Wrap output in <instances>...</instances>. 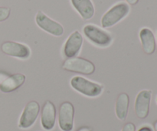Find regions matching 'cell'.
Here are the masks:
<instances>
[{
    "instance_id": "e0dca14e",
    "label": "cell",
    "mask_w": 157,
    "mask_h": 131,
    "mask_svg": "<svg viewBox=\"0 0 157 131\" xmlns=\"http://www.w3.org/2000/svg\"><path fill=\"white\" fill-rule=\"evenodd\" d=\"M122 131H136V127L133 123H127L123 127Z\"/></svg>"
},
{
    "instance_id": "7a4b0ae2",
    "label": "cell",
    "mask_w": 157,
    "mask_h": 131,
    "mask_svg": "<svg viewBox=\"0 0 157 131\" xmlns=\"http://www.w3.org/2000/svg\"><path fill=\"white\" fill-rule=\"evenodd\" d=\"M130 12V6L126 2H119L110 8L101 18V25L104 29L110 28L125 18Z\"/></svg>"
},
{
    "instance_id": "ba28073f",
    "label": "cell",
    "mask_w": 157,
    "mask_h": 131,
    "mask_svg": "<svg viewBox=\"0 0 157 131\" xmlns=\"http://www.w3.org/2000/svg\"><path fill=\"white\" fill-rule=\"evenodd\" d=\"M1 50L6 55L19 59H28L31 56V49L29 46L15 41H5L2 44Z\"/></svg>"
},
{
    "instance_id": "277c9868",
    "label": "cell",
    "mask_w": 157,
    "mask_h": 131,
    "mask_svg": "<svg viewBox=\"0 0 157 131\" xmlns=\"http://www.w3.org/2000/svg\"><path fill=\"white\" fill-rule=\"evenodd\" d=\"M86 38L95 45L107 47L112 42V36L106 31L100 29L94 25H87L83 29Z\"/></svg>"
},
{
    "instance_id": "7402d4cb",
    "label": "cell",
    "mask_w": 157,
    "mask_h": 131,
    "mask_svg": "<svg viewBox=\"0 0 157 131\" xmlns=\"http://www.w3.org/2000/svg\"><path fill=\"white\" fill-rule=\"evenodd\" d=\"M156 101H157V98H156Z\"/></svg>"
},
{
    "instance_id": "3957f363",
    "label": "cell",
    "mask_w": 157,
    "mask_h": 131,
    "mask_svg": "<svg viewBox=\"0 0 157 131\" xmlns=\"http://www.w3.org/2000/svg\"><path fill=\"white\" fill-rule=\"evenodd\" d=\"M62 68L67 71L90 75L94 73L95 65L89 60L81 57L68 58L62 64Z\"/></svg>"
},
{
    "instance_id": "d6986e66",
    "label": "cell",
    "mask_w": 157,
    "mask_h": 131,
    "mask_svg": "<svg viewBox=\"0 0 157 131\" xmlns=\"http://www.w3.org/2000/svg\"><path fill=\"white\" fill-rule=\"evenodd\" d=\"M77 131H92V129L89 127H82Z\"/></svg>"
},
{
    "instance_id": "ac0fdd59",
    "label": "cell",
    "mask_w": 157,
    "mask_h": 131,
    "mask_svg": "<svg viewBox=\"0 0 157 131\" xmlns=\"http://www.w3.org/2000/svg\"><path fill=\"white\" fill-rule=\"evenodd\" d=\"M126 1H127V2L128 4L131 5V6H134V5L137 4L139 0H126Z\"/></svg>"
},
{
    "instance_id": "2e32d148",
    "label": "cell",
    "mask_w": 157,
    "mask_h": 131,
    "mask_svg": "<svg viewBox=\"0 0 157 131\" xmlns=\"http://www.w3.org/2000/svg\"><path fill=\"white\" fill-rule=\"evenodd\" d=\"M11 9L8 7L0 6V22L6 21L10 15Z\"/></svg>"
},
{
    "instance_id": "ffe728a7",
    "label": "cell",
    "mask_w": 157,
    "mask_h": 131,
    "mask_svg": "<svg viewBox=\"0 0 157 131\" xmlns=\"http://www.w3.org/2000/svg\"><path fill=\"white\" fill-rule=\"evenodd\" d=\"M138 131H153L152 129L149 127H141Z\"/></svg>"
},
{
    "instance_id": "9c48e42d",
    "label": "cell",
    "mask_w": 157,
    "mask_h": 131,
    "mask_svg": "<svg viewBox=\"0 0 157 131\" xmlns=\"http://www.w3.org/2000/svg\"><path fill=\"white\" fill-rule=\"evenodd\" d=\"M83 36L78 31L71 34L64 46V55L68 58H75L79 54L83 44Z\"/></svg>"
},
{
    "instance_id": "52a82bcc",
    "label": "cell",
    "mask_w": 157,
    "mask_h": 131,
    "mask_svg": "<svg viewBox=\"0 0 157 131\" xmlns=\"http://www.w3.org/2000/svg\"><path fill=\"white\" fill-rule=\"evenodd\" d=\"M75 107L69 101L62 103L58 113V124L62 131H71L74 128Z\"/></svg>"
},
{
    "instance_id": "30bf717a",
    "label": "cell",
    "mask_w": 157,
    "mask_h": 131,
    "mask_svg": "<svg viewBox=\"0 0 157 131\" xmlns=\"http://www.w3.org/2000/svg\"><path fill=\"white\" fill-rule=\"evenodd\" d=\"M151 96V91L147 90L142 91L136 96L135 101V112L136 116L140 119H145L148 116Z\"/></svg>"
},
{
    "instance_id": "9a60e30c",
    "label": "cell",
    "mask_w": 157,
    "mask_h": 131,
    "mask_svg": "<svg viewBox=\"0 0 157 131\" xmlns=\"http://www.w3.org/2000/svg\"><path fill=\"white\" fill-rule=\"evenodd\" d=\"M130 98L126 93H121L119 94L115 105V112L117 118L121 121H125L128 114Z\"/></svg>"
},
{
    "instance_id": "7c38bea8",
    "label": "cell",
    "mask_w": 157,
    "mask_h": 131,
    "mask_svg": "<svg viewBox=\"0 0 157 131\" xmlns=\"http://www.w3.org/2000/svg\"><path fill=\"white\" fill-rule=\"evenodd\" d=\"M25 79V76L23 74H14L6 78L0 83V91L2 93H10L15 91L24 84Z\"/></svg>"
},
{
    "instance_id": "5b68a950",
    "label": "cell",
    "mask_w": 157,
    "mask_h": 131,
    "mask_svg": "<svg viewBox=\"0 0 157 131\" xmlns=\"http://www.w3.org/2000/svg\"><path fill=\"white\" fill-rule=\"evenodd\" d=\"M40 112V105L37 101L28 103L23 110L18 121V127L21 129L30 128L36 121Z\"/></svg>"
},
{
    "instance_id": "8fae6325",
    "label": "cell",
    "mask_w": 157,
    "mask_h": 131,
    "mask_svg": "<svg viewBox=\"0 0 157 131\" xmlns=\"http://www.w3.org/2000/svg\"><path fill=\"white\" fill-rule=\"evenodd\" d=\"M55 121H56V107L52 101H45L41 110V126L44 130H51L55 127Z\"/></svg>"
},
{
    "instance_id": "6da1fadb",
    "label": "cell",
    "mask_w": 157,
    "mask_h": 131,
    "mask_svg": "<svg viewBox=\"0 0 157 131\" xmlns=\"http://www.w3.org/2000/svg\"><path fill=\"white\" fill-rule=\"evenodd\" d=\"M70 84L74 90L89 98H96L100 96L104 90L103 85L89 81L87 78L81 76L73 77L71 79Z\"/></svg>"
},
{
    "instance_id": "8992f818",
    "label": "cell",
    "mask_w": 157,
    "mask_h": 131,
    "mask_svg": "<svg viewBox=\"0 0 157 131\" xmlns=\"http://www.w3.org/2000/svg\"><path fill=\"white\" fill-rule=\"evenodd\" d=\"M35 22L40 29L52 35L59 37L64 34L63 26L60 23L49 18L41 11L38 12L35 16Z\"/></svg>"
},
{
    "instance_id": "5bb4252c",
    "label": "cell",
    "mask_w": 157,
    "mask_h": 131,
    "mask_svg": "<svg viewBox=\"0 0 157 131\" xmlns=\"http://www.w3.org/2000/svg\"><path fill=\"white\" fill-rule=\"evenodd\" d=\"M140 38L144 52L147 55H152L156 50V41L153 32L147 28H144L140 32Z\"/></svg>"
},
{
    "instance_id": "44dd1931",
    "label": "cell",
    "mask_w": 157,
    "mask_h": 131,
    "mask_svg": "<svg viewBox=\"0 0 157 131\" xmlns=\"http://www.w3.org/2000/svg\"><path fill=\"white\" fill-rule=\"evenodd\" d=\"M154 129L155 131H157V121L154 123Z\"/></svg>"
},
{
    "instance_id": "4fadbf2b",
    "label": "cell",
    "mask_w": 157,
    "mask_h": 131,
    "mask_svg": "<svg viewBox=\"0 0 157 131\" xmlns=\"http://www.w3.org/2000/svg\"><path fill=\"white\" fill-rule=\"evenodd\" d=\"M71 2L83 19H90L94 15V6L91 0H71Z\"/></svg>"
}]
</instances>
